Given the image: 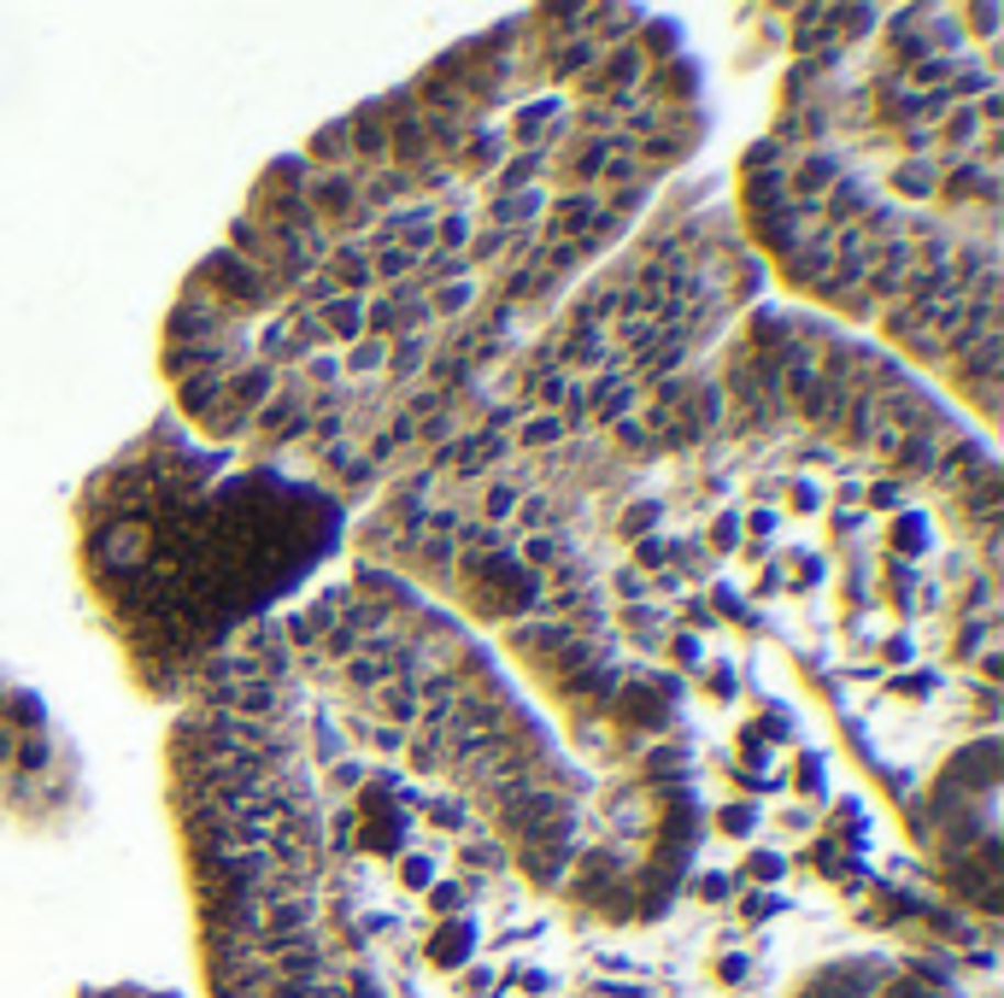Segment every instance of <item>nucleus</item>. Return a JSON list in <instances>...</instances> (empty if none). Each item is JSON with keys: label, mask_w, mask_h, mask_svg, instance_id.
Returning a JSON list of instances; mask_svg holds the SVG:
<instances>
[{"label": "nucleus", "mask_w": 1004, "mask_h": 998, "mask_svg": "<svg viewBox=\"0 0 1004 998\" xmlns=\"http://www.w3.org/2000/svg\"><path fill=\"white\" fill-rule=\"evenodd\" d=\"M705 135V65L663 12L476 30L253 177L159 324L171 412L359 512L447 447Z\"/></svg>", "instance_id": "f257e3e1"}, {"label": "nucleus", "mask_w": 1004, "mask_h": 998, "mask_svg": "<svg viewBox=\"0 0 1004 998\" xmlns=\"http://www.w3.org/2000/svg\"><path fill=\"white\" fill-rule=\"evenodd\" d=\"M628 482L600 441H576L476 476H400L347 529L353 558L417 582L493 640L588 775L688 740L682 675L628 647L593 547L605 500Z\"/></svg>", "instance_id": "f03ea898"}, {"label": "nucleus", "mask_w": 1004, "mask_h": 998, "mask_svg": "<svg viewBox=\"0 0 1004 998\" xmlns=\"http://www.w3.org/2000/svg\"><path fill=\"white\" fill-rule=\"evenodd\" d=\"M165 810L212 998H377L347 934L323 717L277 623L171 705Z\"/></svg>", "instance_id": "7ed1b4c3"}, {"label": "nucleus", "mask_w": 1004, "mask_h": 998, "mask_svg": "<svg viewBox=\"0 0 1004 998\" xmlns=\"http://www.w3.org/2000/svg\"><path fill=\"white\" fill-rule=\"evenodd\" d=\"M277 629L312 705L353 752L453 799L517 882L558 899L593 775L465 617L353 558L347 576L288 605Z\"/></svg>", "instance_id": "20e7f679"}, {"label": "nucleus", "mask_w": 1004, "mask_h": 998, "mask_svg": "<svg viewBox=\"0 0 1004 998\" xmlns=\"http://www.w3.org/2000/svg\"><path fill=\"white\" fill-rule=\"evenodd\" d=\"M353 505L305 470L159 412L71 500L77 576L124 675L177 705L347 547Z\"/></svg>", "instance_id": "39448f33"}, {"label": "nucleus", "mask_w": 1004, "mask_h": 998, "mask_svg": "<svg viewBox=\"0 0 1004 998\" xmlns=\"http://www.w3.org/2000/svg\"><path fill=\"white\" fill-rule=\"evenodd\" d=\"M735 224L799 312L863 335L946 400L999 417V217L928 212L776 100L728 177Z\"/></svg>", "instance_id": "423d86ee"}, {"label": "nucleus", "mask_w": 1004, "mask_h": 998, "mask_svg": "<svg viewBox=\"0 0 1004 998\" xmlns=\"http://www.w3.org/2000/svg\"><path fill=\"white\" fill-rule=\"evenodd\" d=\"M763 289L770 282L735 224L728 189L682 171L482 382L447 447L412 476H476L617 429L711 365Z\"/></svg>", "instance_id": "0eeeda50"}, {"label": "nucleus", "mask_w": 1004, "mask_h": 998, "mask_svg": "<svg viewBox=\"0 0 1004 998\" xmlns=\"http://www.w3.org/2000/svg\"><path fill=\"white\" fill-rule=\"evenodd\" d=\"M717 435L740 452H828L899 482L999 570V459L934 382L863 335L799 306H758L711 352Z\"/></svg>", "instance_id": "6e6552de"}, {"label": "nucleus", "mask_w": 1004, "mask_h": 998, "mask_svg": "<svg viewBox=\"0 0 1004 998\" xmlns=\"http://www.w3.org/2000/svg\"><path fill=\"white\" fill-rule=\"evenodd\" d=\"M705 845V782L688 740L628 758L623 770L593 775L582 822L558 899L605 928H646L676 905Z\"/></svg>", "instance_id": "1a4fd4ad"}, {"label": "nucleus", "mask_w": 1004, "mask_h": 998, "mask_svg": "<svg viewBox=\"0 0 1004 998\" xmlns=\"http://www.w3.org/2000/svg\"><path fill=\"white\" fill-rule=\"evenodd\" d=\"M82 810L89 787L71 729H59L36 687L0 675V822L30 834H65Z\"/></svg>", "instance_id": "9d476101"}, {"label": "nucleus", "mask_w": 1004, "mask_h": 998, "mask_svg": "<svg viewBox=\"0 0 1004 998\" xmlns=\"http://www.w3.org/2000/svg\"><path fill=\"white\" fill-rule=\"evenodd\" d=\"M788 998H963V987L923 957L858 952V957H828L805 969Z\"/></svg>", "instance_id": "9b49d317"}, {"label": "nucleus", "mask_w": 1004, "mask_h": 998, "mask_svg": "<svg viewBox=\"0 0 1004 998\" xmlns=\"http://www.w3.org/2000/svg\"><path fill=\"white\" fill-rule=\"evenodd\" d=\"M82 998H177V993H153V987H89Z\"/></svg>", "instance_id": "f8f14e48"}]
</instances>
